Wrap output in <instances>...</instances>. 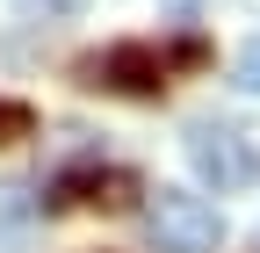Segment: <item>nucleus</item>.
Here are the masks:
<instances>
[{
	"label": "nucleus",
	"mask_w": 260,
	"mask_h": 253,
	"mask_svg": "<svg viewBox=\"0 0 260 253\" xmlns=\"http://www.w3.org/2000/svg\"><path fill=\"white\" fill-rule=\"evenodd\" d=\"M138 188H145V181L130 174V167H65V174L44 188V203H37V210H44V217L80 210V203H109V210H116V203L138 196Z\"/></svg>",
	"instance_id": "nucleus-4"
},
{
	"label": "nucleus",
	"mask_w": 260,
	"mask_h": 253,
	"mask_svg": "<svg viewBox=\"0 0 260 253\" xmlns=\"http://www.w3.org/2000/svg\"><path fill=\"white\" fill-rule=\"evenodd\" d=\"M15 8H22L29 22H44V15L58 22V15H73V8H80V0H15Z\"/></svg>",
	"instance_id": "nucleus-9"
},
{
	"label": "nucleus",
	"mask_w": 260,
	"mask_h": 253,
	"mask_svg": "<svg viewBox=\"0 0 260 253\" xmlns=\"http://www.w3.org/2000/svg\"><path fill=\"white\" fill-rule=\"evenodd\" d=\"M37 217V196H29V181H8L0 188V253H22V225Z\"/></svg>",
	"instance_id": "nucleus-5"
},
{
	"label": "nucleus",
	"mask_w": 260,
	"mask_h": 253,
	"mask_svg": "<svg viewBox=\"0 0 260 253\" xmlns=\"http://www.w3.org/2000/svg\"><path fill=\"white\" fill-rule=\"evenodd\" d=\"M181 145H188V167H195V181H203L210 196H246V188H260V145L239 131V123L195 116Z\"/></svg>",
	"instance_id": "nucleus-2"
},
{
	"label": "nucleus",
	"mask_w": 260,
	"mask_h": 253,
	"mask_svg": "<svg viewBox=\"0 0 260 253\" xmlns=\"http://www.w3.org/2000/svg\"><path fill=\"white\" fill-rule=\"evenodd\" d=\"M29 131H37V109L15 102V94H0V145H22Z\"/></svg>",
	"instance_id": "nucleus-6"
},
{
	"label": "nucleus",
	"mask_w": 260,
	"mask_h": 253,
	"mask_svg": "<svg viewBox=\"0 0 260 253\" xmlns=\"http://www.w3.org/2000/svg\"><path fill=\"white\" fill-rule=\"evenodd\" d=\"M174 66H210V44H203V37H181V44L167 51V73H174Z\"/></svg>",
	"instance_id": "nucleus-8"
},
{
	"label": "nucleus",
	"mask_w": 260,
	"mask_h": 253,
	"mask_svg": "<svg viewBox=\"0 0 260 253\" xmlns=\"http://www.w3.org/2000/svg\"><path fill=\"white\" fill-rule=\"evenodd\" d=\"M232 87H239V94H260V37L239 44V58H232Z\"/></svg>",
	"instance_id": "nucleus-7"
},
{
	"label": "nucleus",
	"mask_w": 260,
	"mask_h": 253,
	"mask_svg": "<svg viewBox=\"0 0 260 253\" xmlns=\"http://www.w3.org/2000/svg\"><path fill=\"white\" fill-rule=\"evenodd\" d=\"M80 87H102V94H123V102H152L167 87V51L145 44V37H123V44H102L80 58Z\"/></svg>",
	"instance_id": "nucleus-3"
},
{
	"label": "nucleus",
	"mask_w": 260,
	"mask_h": 253,
	"mask_svg": "<svg viewBox=\"0 0 260 253\" xmlns=\"http://www.w3.org/2000/svg\"><path fill=\"white\" fill-rule=\"evenodd\" d=\"M138 210H145V239L152 253H217L224 246V210L210 196H195V188H174V181H159V188H138Z\"/></svg>",
	"instance_id": "nucleus-1"
},
{
	"label": "nucleus",
	"mask_w": 260,
	"mask_h": 253,
	"mask_svg": "<svg viewBox=\"0 0 260 253\" xmlns=\"http://www.w3.org/2000/svg\"><path fill=\"white\" fill-rule=\"evenodd\" d=\"M159 15H167V22H181V29H188V22H203V0H159Z\"/></svg>",
	"instance_id": "nucleus-10"
}]
</instances>
